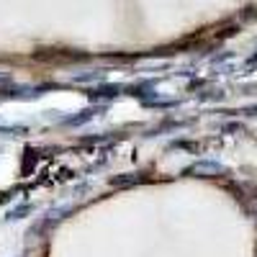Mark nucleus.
<instances>
[{"label": "nucleus", "mask_w": 257, "mask_h": 257, "mask_svg": "<svg viewBox=\"0 0 257 257\" xmlns=\"http://www.w3.org/2000/svg\"><path fill=\"white\" fill-rule=\"evenodd\" d=\"M132 183H139V178H134V175H123V178H111V185H132Z\"/></svg>", "instance_id": "f03ea898"}, {"label": "nucleus", "mask_w": 257, "mask_h": 257, "mask_svg": "<svg viewBox=\"0 0 257 257\" xmlns=\"http://www.w3.org/2000/svg\"><path fill=\"white\" fill-rule=\"evenodd\" d=\"M188 173H196L198 178H213L216 173H224V167L216 162H198V165L188 167Z\"/></svg>", "instance_id": "f257e3e1"}]
</instances>
